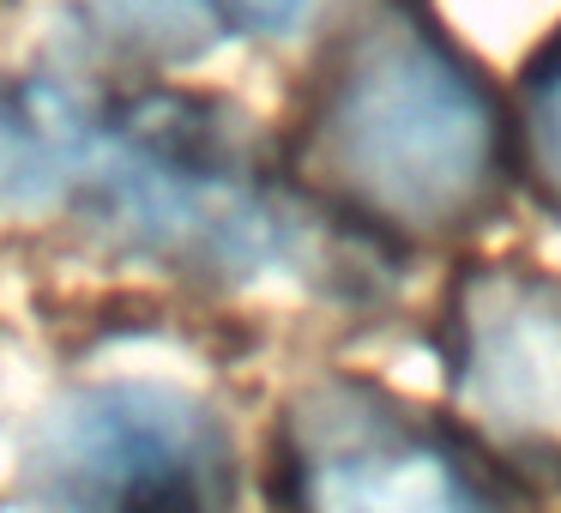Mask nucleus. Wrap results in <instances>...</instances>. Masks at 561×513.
Segmentation results:
<instances>
[{
	"label": "nucleus",
	"instance_id": "2",
	"mask_svg": "<svg viewBox=\"0 0 561 513\" xmlns=\"http://www.w3.org/2000/svg\"><path fill=\"white\" fill-rule=\"evenodd\" d=\"M296 187L387 254H440L519 187L513 103L428 0H332L284 134Z\"/></svg>",
	"mask_w": 561,
	"mask_h": 513
},
{
	"label": "nucleus",
	"instance_id": "6",
	"mask_svg": "<svg viewBox=\"0 0 561 513\" xmlns=\"http://www.w3.org/2000/svg\"><path fill=\"white\" fill-rule=\"evenodd\" d=\"M79 25L139 67H187L218 49L284 43L320 25L332 0H73Z\"/></svg>",
	"mask_w": 561,
	"mask_h": 513
},
{
	"label": "nucleus",
	"instance_id": "7",
	"mask_svg": "<svg viewBox=\"0 0 561 513\" xmlns=\"http://www.w3.org/2000/svg\"><path fill=\"white\" fill-rule=\"evenodd\" d=\"M513 163L519 187L561 224V25L513 79Z\"/></svg>",
	"mask_w": 561,
	"mask_h": 513
},
{
	"label": "nucleus",
	"instance_id": "4",
	"mask_svg": "<svg viewBox=\"0 0 561 513\" xmlns=\"http://www.w3.org/2000/svg\"><path fill=\"white\" fill-rule=\"evenodd\" d=\"M31 513H236L242 447L206 392L182 380H91L25 435Z\"/></svg>",
	"mask_w": 561,
	"mask_h": 513
},
{
	"label": "nucleus",
	"instance_id": "5",
	"mask_svg": "<svg viewBox=\"0 0 561 513\" xmlns=\"http://www.w3.org/2000/svg\"><path fill=\"white\" fill-rule=\"evenodd\" d=\"M440 392L507 471L561 483V272L471 260L440 303Z\"/></svg>",
	"mask_w": 561,
	"mask_h": 513
},
{
	"label": "nucleus",
	"instance_id": "1",
	"mask_svg": "<svg viewBox=\"0 0 561 513\" xmlns=\"http://www.w3.org/2000/svg\"><path fill=\"white\" fill-rule=\"evenodd\" d=\"M0 218L182 290L380 303L399 254L296 187L284 139L175 86H0Z\"/></svg>",
	"mask_w": 561,
	"mask_h": 513
},
{
	"label": "nucleus",
	"instance_id": "3",
	"mask_svg": "<svg viewBox=\"0 0 561 513\" xmlns=\"http://www.w3.org/2000/svg\"><path fill=\"white\" fill-rule=\"evenodd\" d=\"M272 489L278 513H537L543 501L447 404L363 368H320L284 392Z\"/></svg>",
	"mask_w": 561,
	"mask_h": 513
}]
</instances>
